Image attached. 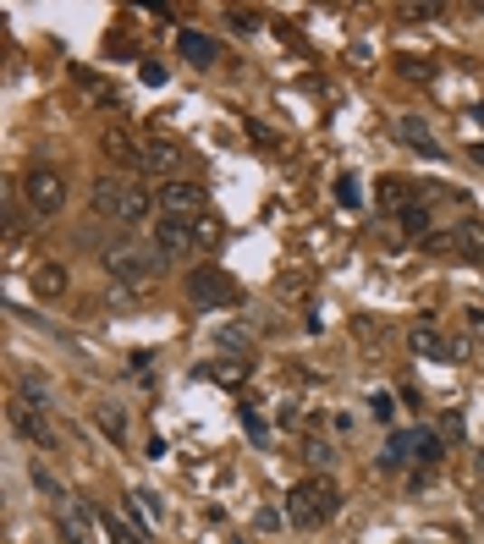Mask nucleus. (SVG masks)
Masks as SVG:
<instances>
[{
    "label": "nucleus",
    "mask_w": 484,
    "mask_h": 544,
    "mask_svg": "<svg viewBox=\"0 0 484 544\" xmlns=\"http://www.w3.org/2000/svg\"><path fill=\"white\" fill-rule=\"evenodd\" d=\"M402 17H407V23H435L441 6H402Z\"/></svg>",
    "instance_id": "nucleus-25"
},
{
    "label": "nucleus",
    "mask_w": 484,
    "mask_h": 544,
    "mask_svg": "<svg viewBox=\"0 0 484 544\" xmlns=\"http://www.w3.org/2000/svg\"><path fill=\"white\" fill-rule=\"evenodd\" d=\"M396 138H402V144H413L419 155H435V138H430L424 116H402V121H396Z\"/></svg>",
    "instance_id": "nucleus-12"
},
{
    "label": "nucleus",
    "mask_w": 484,
    "mask_h": 544,
    "mask_svg": "<svg viewBox=\"0 0 484 544\" xmlns=\"http://www.w3.org/2000/svg\"><path fill=\"white\" fill-rule=\"evenodd\" d=\"M55 528L66 544H89V517H78V506H61L55 511Z\"/></svg>",
    "instance_id": "nucleus-15"
},
{
    "label": "nucleus",
    "mask_w": 484,
    "mask_h": 544,
    "mask_svg": "<svg viewBox=\"0 0 484 544\" xmlns=\"http://www.w3.org/2000/svg\"><path fill=\"white\" fill-rule=\"evenodd\" d=\"M100 429H105V435H110L116 446L127 440V429H121V413H110V407H105V413H100Z\"/></svg>",
    "instance_id": "nucleus-24"
},
{
    "label": "nucleus",
    "mask_w": 484,
    "mask_h": 544,
    "mask_svg": "<svg viewBox=\"0 0 484 544\" xmlns=\"http://www.w3.org/2000/svg\"><path fill=\"white\" fill-rule=\"evenodd\" d=\"M479 473H484V451H479Z\"/></svg>",
    "instance_id": "nucleus-29"
},
{
    "label": "nucleus",
    "mask_w": 484,
    "mask_h": 544,
    "mask_svg": "<svg viewBox=\"0 0 484 544\" xmlns=\"http://www.w3.org/2000/svg\"><path fill=\"white\" fill-rule=\"evenodd\" d=\"M176 50H182L187 66H215V61H221V44H215L210 33H198V28H182V33H176Z\"/></svg>",
    "instance_id": "nucleus-7"
},
{
    "label": "nucleus",
    "mask_w": 484,
    "mask_h": 544,
    "mask_svg": "<svg viewBox=\"0 0 484 544\" xmlns=\"http://www.w3.org/2000/svg\"><path fill=\"white\" fill-rule=\"evenodd\" d=\"M155 203H160V215H166V220H198V215H204V203H210V192H204L198 182H160Z\"/></svg>",
    "instance_id": "nucleus-6"
},
{
    "label": "nucleus",
    "mask_w": 484,
    "mask_h": 544,
    "mask_svg": "<svg viewBox=\"0 0 484 544\" xmlns=\"http://www.w3.org/2000/svg\"><path fill=\"white\" fill-rule=\"evenodd\" d=\"M232 28H237V33H253V28H259V17H253V12H232Z\"/></svg>",
    "instance_id": "nucleus-26"
},
{
    "label": "nucleus",
    "mask_w": 484,
    "mask_h": 544,
    "mask_svg": "<svg viewBox=\"0 0 484 544\" xmlns=\"http://www.w3.org/2000/svg\"><path fill=\"white\" fill-rule=\"evenodd\" d=\"M33 490H44V495H50V501H55V506H66V490H61V484H55V479H50V473H44V467H39V462H33Z\"/></svg>",
    "instance_id": "nucleus-22"
},
{
    "label": "nucleus",
    "mask_w": 484,
    "mask_h": 544,
    "mask_svg": "<svg viewBox=\"0 0 484 544\" xmlns=\"http://www.w3.org/2000/svg\"><path fill=\"white\" fill-rule=\"evenodd\" d=\"M105 528H110V539H116V544H138V539H132V533H127V528H121L116 517H105Z\"/></svg>",
    "instance_id": "nucleus-28"
},
{
    "label": "nucleus",
    "mask_w": 484,
    "mask_h": 544,
    "mask_svg": "<svg viewBox=\"0 0 484 544\" xmlns=\"http://www.w3.org/2000/svg\"><path fill=\"white\" fill-rule=\"evenodd\" d=\"M402 226H407L413 237H424V231H430V210H424V203H402Z\"/></svg>",
    "instance_id": "nucleus-17"
},
{
    "label": "nucleus",
    "mask_w": 484,
    "mask_h": 544,
    "mask_svg": "<svg viewBox=\"0 0 484 544\" xmlns=\"http://www.w3.org/2000/svg\"><path fill=\"white\" fill-rule=\"evenodd\" d=\"M176 160H182V155H176L171 144H155V149H144V160H138V171H149V176H166V182H171Z\"/></svg>",
    "instance_id": "nucleus-14"
},
{
    "label": "nucleus",
    "mask_w": 484,
    "mask_h": 544,
    "mask_svg": "<svg viewBox=\"0 0 484 544\" xmlns=\"http://www.w3.org/2000/svg\"><path fill=\"white\" fill-rule=\"evenodd\" d=\"M336 203H341V210H358V203H364L358 176H341V182H336Z\"/></svg>",
    "instance_id": "nucleus-19"
},
{
    "label": "nucleus",
    "mask_w": 484,
    "mask_h": 544,
    "mask_svg": "<svg viewBox=\"0 0 484 544\" xmlns=\"http://www.w3.org/2000/svg\"><path fill=\"white\" fill-rule=\"evenodd\" d=\"M127 192H132V182H127V176H116V171H110V176H100V182H94V210H100V215H110V220H121Z\"/></svg>",
    "instance_id": "nucleus-8"
},
{
    "label": "nucleus",
    "mask_w": 484,
    "mask_h": 544,
    "mask_svg": "<svg viewBox=\"0 0 484 544\" xmlns=\"http://www.w3.org/2000/svg\"><path fill=\"white\" fill-rule=\"evenodd\" d=\"M187 303L193 308H232V303H242V286L226 276V269L204 264V269H193V276H187Z\"/></svg>",
    "instance_id": "nucleus-5"
},
{
    "label": "nucleus",
    "mask_w": 484,
    "mask_h": 544,
    "mask_svg": "<svg viewBox=\"0 0 484 544\" xmlns=\"http://www.w3.org/2000/svg\"><path fill=\"white\" fill-rule=\"evenodd\" d=\"M132 506H138V517H144L149 528L160 522V501H155V490H138V495H132Z\"/></svg>",
    "instance_id": "nucleus-21"
},
{
    "label": "nucleus",
    "mask_w": 484,
    "mask_h": 544,
    "mask_svg": "<svg viewBox=\"0 0 484 544\" xmlns=\"http://www.w3.org/2000/svg\"><path fill=\"white\" fill-rule=\"evenodd\" d=\"M100 258H105V269H110V276H116V281H127V286H144V281L155 276V269H160V253H149L144 242H132V237L110 242Z\"/></svg>",
    "instance_id": "nucleus-3"
},
{
    "label": "nucleus",
    "mask_w": 484,
    "mask_h": 544,
    "mask_svg": "<svg viewBox=\"0 0 484 544\" xmlns=\"http://www.w3.org/2000/svg\"><path fill=\"white\" fill-rule=\"evenodd\" d=\"M407 342H413V352H419V358H441V352H451V347L441 342V335H430V330H413Z\"/></svg>",
    "instance_id": "nucleus-16"
},
{
    "label": "nucleus",
    "mask_w": 484,
    "mask_h": 544,
    "mask_svg": "<svg viewBox=\"0 0 484 544\" xmlns=\"http://www.w3.org/2000/svg\"><path fill=\"white\" fill-rule=\"evenodd\" d=\"M242 418H248V435H253V440H264V435H270V424H264L259 413H242Z\"/></svg>",
    "instance_id": "nucleus-27"
},
{
    "label": "nucleus",
    "mask_w": 484,
    "mask_h": 544,
    "mask_svg": "<svg viewBox=\"0 0 484 544\" xmlns=\"http://www.w3.org/2000/svg\"><path fill=\"white\" fill-rule=\"evenodd\" d=\"M66 286H72L66 264H50V258H39V264H33V292H39V297H61Z\"/></svg>",
    "instance_id": "nucleus-11"
},
{
    "label": "nucleus",
    "mask_w": 484,
    "mask_h": 544,
    "mask_svg": "<svg viewBox=\"0 0 484 544\" xmlns=\"http://www.w3.org/2000/svg\"><path fill=\"white\" fill-rule=\"evenodd\" d=\"M182 248H193V220H166V215H160V226H155V253H160V258H176Z\"/></svg>",
    "instance_id": "nucleus-9"
},
{
    "label": "nucleus",
    "mask_w": 484,
    "mask_h": 544,
    "mask_svg": "<svg viewBox=\"0 0 484 544\" xmlns=\"http://www.w3.org/2000/svg\"><path fill=\"white\" fill-rule=\"evenodd\" d=\"M12 424H17V435L23 440H33V446H55V429L44 424V413H39V407H12Z\"/></svg>",
    "instance_id": "nucleus-10"
},
{
    "label": "nucleus",
    "mask_w": 484,
    "mask_h": 544,
    "mask_svg": "<svg viewBox=\"0 0 484 544\" xmlns=\"http://www.w3.org/2000/svg\"><path fill=\"white\" fill-rule=\"evenodd\" d=\"M44 401H50V385L28 374V380H23V407H39V413H44Z\"/></svg>",
    "instance_id": "nucleus-20"
},
{
    "label": "nucleus",
    "mask_w": 484,
    "mask_h": 544,
    "mask_svg": "<svg viewBox=\"0 0 484 544\" xmlns=\"http://www.w3.org/2000/svg\"><path fill=\"white\" fill-rule=\"evenodd\" d=\"M198 374H204V380H221V385H232V390L242 385V369H237V363H204Z\"/></svg>",
    "instance_id": "nucleus-18"
},
{
    "label": "nucleus",
    "mask_w": 484,
    "mask_h": 544,
    "mask_svg": "<svg viewBox=\"0 0 484 544\" xmlns=\"http://www.w3.org/2000/svg\"><path fill=\"white\" fill-rule=\"evenodd\" d=\"M451 242H457L462 258H479V264H484V220H462V226L451 231Z\"/></svg>",
    "instance_id": "nucleus-13"
},
{
    "label": "nucleus",
    "mask_w": 484,
    "mask_h": 544,
    "mask_svg": "<svg viewBox=\"0 0 484 544\" xmlns=\"http://www.w3.org/2000/svg\"><path fill=\"white\" fill-rule=\"evenodd\" d=\"M341 506V490L336 479H325V473H314V479H298L287 490V522L292 528H325Z\"/></svg>",
    "instance_id": "nucleus-1"
},
{
    "label": "nucleus",
    "mask_w": 484,
    "mask_h": 544,
    "mask_svg": "<svg viewBox=\"0 0 484 544\" xmlns=\"http://www.w3.org/2000/svg\"><path fill=\"white\" fill-rule=\"evenodd\" d=\"M221 347H226V352H237V358H242V352H248V335H242V330H237V324H226V330H221Z\"/></svg>",
    "instance_id": "nucleus-23"
},
{
    "label": "nucleus",
    "mask_w": 484,
    "mask_h": 544,
    "mask_svg": "<svg viewBox=\"0 0 484 544\" xmlns=\"http://www.w3.org/2000/svg\"><path fill=\"white\" fill-rule=\"evenodd\" d=\"M413 462H441V440L430 429H396L380 451V467L396 473V467H413Z\"/></svg>",
    "instance_id": "nucleus-4"
},
{
    "label": "nucleus",
    "mask_w": 484,
    "mask_h": 544,
    "mask_svg": "<svg viewBox=\"0 0 484 544\" xmlns=\"http://www.w3.org/2000/svg\"><path fill=\"white\" fill-rule=\"evenodd\" d=\"M66 198H72V187H66V176L55 171V165H28L23 171V203L39 215V220H50V215H61L66 210Z\"/></svg>",
    "instance_id": "nucleus-2"
}]
</instances>
